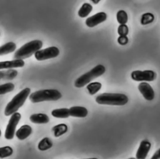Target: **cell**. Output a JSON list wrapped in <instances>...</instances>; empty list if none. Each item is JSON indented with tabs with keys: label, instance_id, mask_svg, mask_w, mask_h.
<instances>
[{
	"label": "cell",
	"instance_id": "obj_25",
	"mask_svg": "<svg viewBox=\"0 0 160 159\" xmlns=\"http://www.w3.org/2000/svg\"><path fill=\"white\" fill-rule=\"evenodd\" d=\"M154 19V15L150 13H146L142 15L141 19V23L143 25H148L153 21Z\"/></svg>",
	"mask_w": 160,
	"mask_h": 159
},
{
	"label": "cell",
	"instance_id": "obj_2",
	"mask_svg": "<svg viewBox=\"0 0 160 159\" xmlns=\"http://www.w3.org/2000/svg\"><path fill=\"white\" fill-rule=\"evenodd\" d=\"M96 101L99 104L124 106L128 102V97L123 94L102 93L96 97Z\"/></svg>",
	"mask_w": 160,
	"mask_h": 159
},
{
	"label": "cell",
	"instance_id": "obj_10",
	"mask_svg": "<svg viewBox=\"0 0 160 159\" xmlns=\"http://www.w3.org/2000/svg\"><path fill=\"white\" fill-rule=\"evenodd\" d=\"M138 90L145 99L151 101L154 98V91L148 83L145 82H141L138 85Z\"/></svg>",
	"mask_w": 160,
	"mask_h": 159
},
{
	"label": "cell",
	"instance_id": "obj_1",
	"mask_svg": "<svg viewBox=\"0 0 160 159\" xmlns=\"http://www.w3.org/2000/svg\"><path fill=\"white\" fill-rule=\"evenodd\" d=\"M31 89L28 87L24 88L18 93L10 102L8 103L4 109V114L6 116L13 114L24 104L29 95Z\"/></svg>",
	"mask_w": 160,
	"mask_h": 159
},
{
	"label": "cell",
	"instance_id": "obj_27",
	"mask_svg": "<svg viewBox=\"0 0 160 159\" xmlns=\"http://www.w3.org/2000/svg\"><path fill=\"white\" fill-rule=\"evenodd\" d=\"M118 42L119 43V44H120L121 45H126L128 42V38L127 36H119V38H118Z\"/></svg>",
	"mask_w": 160,
	"mask_h": 159
},
{
	"label": "cell",
	"instance_id": "obj_26",
	"mask_svg": "<svg viewBox=\"0 0 160 159\" xmlns=\"http://www.w3.org/2000/svg\"><path fill=\"white\" fill-rule=\"evenodd\" d=\"M129 29L126 25H119L118 28V33L119 36H126L128 34Z\"/></svg>",
	"mask_w": 160,
	"mask_h": 159
},
{
	"label": "cell",
	"instance_id": "obj_28",
	"mask_svg": "<svg viewBox=\"0 0 160 159\" xmlns=\"http://www.w3.org/2000/svg\"><path fill=\"white\" fill-rule=\"evenodd\" d=\"M160 158V149L157 150L152 155L151 159H159Z\"/></svg>",
	"mask_w": 160,
	"mask_h": 159
},
{
	"label": "cell",
	"instance_id": "obj_32",
	"mask_svg": "<svg viewBox=\"0 0 160 159\" xmlns=\"http://www.w3.org/2000/svg\"><path fill=\"white\" fill-rule=\"evenodd\" d=\"M1 129H0V136H1Z\"/></svg>",
	"mask_w": 160,
	"mask_h": 159
},
{
	"label": "cell",
	"instance_id": "obj_16",
	"mask_svg": "<svg viewBox=\"0 0 160 159\" xmlns=\"http://www.w3.org/2000/svg\"><path fill=\"white\" fill-rule=\"evenodd\" d=\"M16 48V45L12 41L5 43L0 47V56L13 52Z\"/></svg>",
	"mask_w": 160,
	"mask_h": 159
},
{
	"label": "cell",
	"instance_id": "obj_8",
	"mask_svg": "<svg viewBox=\"0 0 160 159\" xmlns=\"http://www.w3.org/2000/svg\"><path fill=\"white\" fill-rule=\"evenodd\" d=\"M59 54V50L56 47H50L45 49L39 50L34 53V57L39 61L52 58L58 57Z\"/></svg>",
	"mask_w": 160,
	"mask_h": 159
},
{
	"label": "cell",
	"instance_id": "obj_15",
	"mask_svg": "<svg viewBox=\"0 0 160 159\" xmlns=\"http://www.w3.org/2000/svg\"><path fill=\"white\" fill-rule=\"evenodd\" d=\"M30 121L35 124H46L49 121L48 115L42 113L33 114L30 116Z\"/></svg>",
	"mask_w": 160,
	"mask_h": 159
},
{
	"label": "cell",
	"instance_id": "obj_4",
	"mask_svg": "<svg viewBox=\"0 0 160 159\" xmlns=\"http://www.w3.org/2000/svg\"><path fill=\"white\" fill-rule=\"evenodd\" d=\"M42 46V42L39 40H35L28 42L21 47L14 53V58L15 59L20 60L27 58L39 50Z\"/></svg>",
	"mask_w": 160,
	"mask_h": 159
},
{
	"label": "cell",
	"instance_id": "obj_24",
	"mask_svg": "<svg viewBox=\"0 0 160 159\" xmlns=\"http://www.w3.org/2000/svg\"><path fill=\"white\" fill-rule=\"evenodd\" d=\"M13 153V150L11 146H6L0 147V158H4L10 156Z\"/></svg>",
	"mask_w": 160,
	"mask_h": 159
},
{
	"label": "cell",
	"instance_id": "obj_22",
	"mask_svg": "<svg viewBox=\"0 0 160 159\" xmlns=\"http://www.w3.org/2000/svg\"><path fill=\"white\" fill-rule=\"evenodd\" d=\"M116 19L119 25H126L128 20V16L125 11L119 10L117 13Z\"/></svg>",
	"mask_w": 160,
	"mask_h": 159
},
{
	"label": "cell",
	"instance_id": "obj_11",
	"mask_svg": "<svg viewBox=\"0 0 160 159\" xmlns=\"http://www.w3.org/2000/svg\"><path fill=\"white\" fill-rule=\"evenodd\" d=\"M151 143L147 140H142L140 143L136 154V159H146L151 149Z\"/></svg>",
	"mask_w": 160,
	"mask_h": 159
},
{
	"label": "cell",
	"instance_id": "obj_20",
	"mask_svg": "<svg viewBox=\"0 0 160 159\" xmlns=\"http://www.w3.org/2000/svg\"><path fill=\"white\" fill-rule=\"evenodd\" d=\"M92 10V6L89 3H84L78 11V16L81 18H85L89 15V14Z\"/></svg>",
	"mask_w": 160,
	"mask_h": 159
},
{
	"label": "cell",
	"instance_id": "obj_7",
	"mask_svg": "<svg viewBox=\"0 0 160 159\" xmlns=\"http://www.w3.org/2000/svg\"><path fill=\"white\" fill-rule=\"evenodd\" d=\"M21 118V115L18 112H16L11 115L5 130L4 137L6 139L11 140L14 138V134L16 133V126L20 121Z\"/></svg>",
	"mask_w": 160,
	"mask_h": 159
},
{
	"label": "cell",
	"instance_id": "obj_21",
	"mask_svg": "<svg viewBox=\"0 0 160 159\" xmlns=\"http://www.w3.org/2000/svg\"><path fill=\"white\" fill-rule=\"evenodd\" d=\"M101 86H102V85L100 82H94L89 83L87 85L86 88H87V90H88L89 93L91 95H94L101 89Z\"/></svg>",
	"mask_w": 160,
	"mask_h": 159
},
{
	"label": "cell",
	"instance_id": "obj_6",
	"mask_svg": "<svg viewBox=\"0 0 160 159\" xmlns=\"http://www.w3.org/2000/svg\"><path fill=\"white\" fill-rule=\"evenodd\" d=\"M131 77L137 82H152L156 79V73L151 70H134L131 72Z\"/></svg>",
	"mask_w": 160,
	"mask_h": 159
},
{
	"label": "cell",
	"instance_id": "obj_18",
	"mask_svg": "<svg viewBox=\"0 0 160 159\" xmlns=\"http://www.w3.org/2000/svg\"><path fill=\"white\" fill-rule=\"evenodd\" d=\"M52 131L55 137H59L67 132L68 126L65 124H59L54 126L52 128Z\"/></svg>",
	"mask_w": 160,
	"mask_h": 159
},
{
	"label": "cell",
	"instance_id": "obj_29",
	"mask_svg": "<svg viewBox=\"0 0 160 159\" xmlns=\"http://www.w3.org/2000/svg\"><path fill=\"white\" fill-rule=\"evenodd\" d=\"M91 1L92 2V3H94V4H98L100 1H99V0H96V1H95V0H91Z\"/></svg>",
	"mask_w": 160,
	"mask_h": 159
},
{
	"label": "cell",
	"instance_id": "obj_14",
	"mask_svg": "<svg viewBox=\"0 0 160 159\" xmlns=\"http://www.w3.org/2000/svg\"><path fill=\"white\" fill-rule=\"evenodd\" d=\"M32 133V128L29 125L24 124L21 126L16 132V137L20 140H23L28 138Z\"/></svg>",
	"mask_w": 160,
	"mask_h": 159
},
{
	"label": "cell",
	"instance_id": "obj_3",
	"mask_svg": "<svg viewBox=\"0 0 160 159\" xmlns=\"http://www.w3.org/2000/svg\"><path fill=\"white\" fill-rule=\"evenodd\" d=\"M61 97V93L56 89H43L31 93L29 97L32 103H37L43 101H57Z\"/></svg>",
	"mask_w": 160,
	"mask_h": 159
},
{
	"label": "cell",
	"instance_id": "obj_13",
	"mask_svg": "<svg viewBox=\"0 0 160 159\" xmlns=\"http://www.w3.org/2000/svg\"><path fill=\"white\" fill-rule=\"evenodd\" d=\"M69 111L70 116L76 118H85L88 113V109L82 106H72Z\"/></svg>",
	"mask_w": 160,
	"mask_h": 159
},
{
	"label": "cell",
	"instance_id": "obj_19",
	"mask_svg": "<svg viewBox=\"0 0 160 159\" xmlns=\"http://www.w3.org/2000/svg\"><path fill=\"white\" fill-rule=\"evenodd\" d=\"M52 146V141L48 137H45L42 138L39 143H38V148L41 151H45Z\"/></svg>",
	"mask_w": 160,
	"mask_h": 159
},
{
	"label": "cell",
	"instance_id": "obj_23",
	"mask_svg": "<svg viewBox=\"0 0 160 159\" xmlns=\"http://www.w3.org/2000/svg\"><path fill=\"white\" fill-rule=\"evenodd\" d=\"M14 85L11 82H8L0 85V95L5 94L8 92H11L14 90Z\"/></svg>",
	"mask_w": 160,
	"mask_h": 159
},
{
	"label": "cell",
	"instance_id": "obj_30",
	"mask_svg": "<svg viewBox=\"0 0 160 159\" xmlns=\"http://www.w3.org/2000/svg\"><path fill=\"white\" fill-rule=\"evenodd\" d=\"M85 159H98L96 158H85Z\"/></svg>",
	"mask_w": 160,
	"mask_h": 159
},
{
	"label": "cell",
	"instance_id": "obj_12",
	"mask_svg": "<svg viewBox=\"0 0 160 159\" xmlns=\"http://www.w3.org/2000/svg\"><path fill=\"white\" fill-rule=\"evenodd\" d=\"M24 65V62L23 60L20 59H14L9 61H4L0 62V69H12V68H18L22 67Z\"/></svg>",
	"mask_w": 160,
	"mask_h": 159
},
{
	"label": "cell",
	"instance_id": "obj_9",
	"mask_svg": "<svg viewBox=\"0 0 160 159\" xmlns=\"http://www.w3.org/2000/svg\"><path fill=\"white\" fill-rule=\"evenodd\" d=\"M107 19V14L104 12H99L86 19V25L89 27L92 28Z\"/></svg>",
	"mask_w": 160,
	"mask_h": 159
},
{
	"label": "cell",
	"instance_id": "obj_5",
	"mask_svg": "<svg viewBox=\"0 0 160 159\" xmlns=\"http://www.w3.org/2000/svg\"><path fill=\"white\" fill-rule=\"evenodd\" d=\"M106 71V69L104 65L99 64L95 66L89 72L82 74L78 77L74 82L75 87L81 88L89 83L93 79L102 75Z\"/></svg>",
	"mask_w": 160,
	"mask_h": 159
},
{
	"label": "cell",
	"instance_id": "obj_31",
	"mask_svg": "<svg viewBox=\"0 0 160 159\" xmlns=\"http://www.w3.org/2000/svg\"><path fill=\"white\" fill-rule=\"evenodd\" d=\"M128 159H136V158H134V157H131V158H128Z\"/></svg>",
	"mask_w": 160,
	"mask_h": 159
},
{
	"label": "cell",
	"instance_id": "obj_17",
	"mask_svg": "<svg viewBox=\"0 0 160 159\" xmlns=\"http://www.w3.org/2000/svg\"><path fill=\"white\" fill-rule=\"evenodd\" d=\"M51 115L53 117L57 118H67L69 115V111L68 108H60V109H56L52 111Z\"/></svg>",
	"mask_w": 160,
	"mask_h": 159
}]
</instances>
